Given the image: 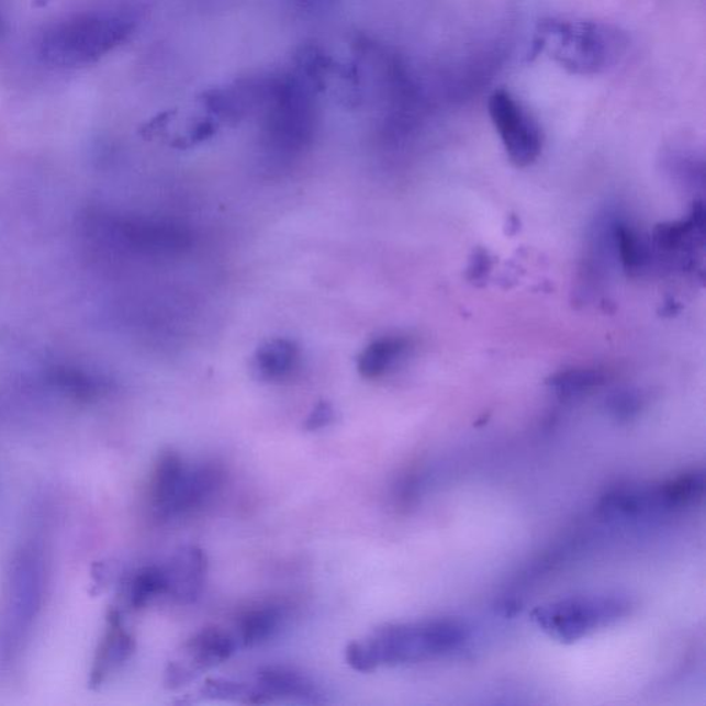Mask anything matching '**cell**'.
<instances>
[{"instance_id":"obj_1","label":"cell","mask_w":706,"mask_h":706,"mask_svg":"<svg viewBox=\"0 0 706 706\" xmlns=\"http://www.w3.org/2000/svg\"><path fill=\"white\" fill-rule=\"evenodd\" d=\"M627 46V36L610 24L548 19L537 26L533 54H547L571 74L597 75L616 66Z\"/></svg>"},{"instance_id":"obj_2","label":"cell","mask_w":706,"mask_h":706,"mask_svg":"<svg viewBox=\"0 0 706 706\" xmlns=\"http://www.w3.org/2000/svg\"><path fill=\"white\" fill-rule=\"evenodd\" d=\"M469 639L467 625L455 618H430L391 624L377 629L368 640L377 664H412L460 650Z\"/></svg>"},{"instance_id":"obj_3","label":"cell","mask_w":706,"mask_h":706,"mask_svg":"<svg viewBox=\"0 0 706 706\" xmlns=\"http://www.w3.org/2000/svg\"><path fill=\"white\" fill-rule=\"evenodd\" d=\"M133 29L126 15H83L46 32L41 53L54 66H86L121 45Z\"/></svg>"},{"instance_id":"obj_4","label":"cell","mask_w":706,"mask_h":706,"mask_svg":"<svg viewBox=\"0 0 706 706\" xmlns=\"http://www.w3.org/2000/svg\"><path fill=\"white\" fill-rule=\"evenodd\" d=\"M630 610L632 602L627 596H576L538 607L533 619L551 638L575 641L619 621Z\"/></svg>"},{"instance_id":"obj_5","label":"cell","mask_w":706,"mask_h":706,"mask_svg":"<svg viewBox=\"0 0 706 706\" xmlns=\"http://www.w3.org/2000/svg\"><path fill=\"white\" fill-rule=\"evenodd\" d=\"M489 113L509 160L517 167L535 164L542 150V133L527 108L508 90H495Z\"/></svg>"},{"instance_id":"obj_6","label":"cell","mask_w":706,"mask_h":706,"mask_svg":"<svg viewBox=\"0 0 706 706\" xmlns=\"http://www.w3.org/2000/svg\"><path fill=\"white\" fill-rule=\"evenodd\" d=\"M42 601V570L32 553L24 552L14 560L9 575L10 619L24 630L36 617Z\"/></svg>"},{"instance_id":"obj_7","label":"cell","mask_w":706,"mask_h":706,"mask_svg":"<svg viewBox=\"0 0 706 706\" xmlns=\"http://www.w3.org/2000/svg\"><path fill=\"white\" fill-rule=\"evenodd\" d=\"M256 683L247 704L272 703L274 698L316 703L315 683L304 673L288 666L262 668L257 673Z\"/></svg>"},{"instance_id":"obj_8","label":"cell","mask_w":706,"mask_h":706,"mask_svg":"<svg viewBox=\"0 0 706 706\" xmlns=\"http://www.w3.org/2000/svg\"><path fill=\"white\" fill-rule=\"evenodd\" d=\"M223 481V468L217 463L203 462L193 468L187 467L170 519L192 515L193 512L202 509L217 494Z\"/></svg>"},{"instance_id":"obj_9","label":"cell","mask_w":706,"mask_h":706,"mask_svg":"<svg viewBox=\"0 0 706 706\" xmlns=\"http://www.w3.org/2000/svg\"><path fill=\"white\" fill-rule=\"evenodd\" d=\"M136 650V640L123 625L122 614L115 608L108 614V629L97 651L90 683L100 686L112 671L117 670Z\"/></svg>"},{"instance_id":"obj_10","label":"cell","mask_w":706,"mask_h":706,"mask_svg":"<svg viewBox=\"0 0 706 706\" xmlns=\"http://www.w3.org/2000/svg\"><path fill=\"white\" fill-rule=\"evenodd\" d=\"M169 594L182 603L195 602L208 574V557L195 546L181 548L166 569Z\"/></svg>"},{"instance_id":"obj_11","label":"cell","mask_w":706,"mask_h":706,"mask_svg":"<svg viewBox=\"0 0 706 706\" xmlns=\"http://www.w3.org/2000/svg\"><path fill=\"white\" fill-rule=\"evenodd\" d=\"M186 471V462L176 451H164L156 460L149 482V501L159 519H170Z\"/></svg>"},{"instance_id":"obj_12","label":"cell","mask_w":706,"mask_h":706,"mask_svg":"<svg viewBox=\"0 0 706 706\" xmlns=\"http://www.w3.org/2000/svg\"><path fill=\"white\" fill-rule=\"evenodd\" d=\"M238 646L235 636L224 629H202L182 646L184 660L181 661L190 665L198 675H202L204 671L228 661Z\"/></svg>"},{"instance_id":"obj_13","label":"cell","mask_w":706,"mask_h":706,"mask_svg":"<svg viewBox=\"0 0 706 706\" xmlns=\"http://www.w3.org/2000/svg\"><path fill=\"white\" fill-rule=\"evenodd\" d=\"M410 341L406 337H384L370 344L358 360L359 373L368 380L380 377L395 368L407 354Z\"/></svg>"},{"instance_id":"obj_14","label":"cell","mask_w":706,"mask_h":706,"mask_svg":"<svg viewBox=\"0 0 706 706\" xmlns=\"http://www.w3.org/2000/svg\"><path fill=\"white\" fill-rule=\"evenodd\" d=\"M300 359L298 345L289 339H273L258 349L256 370L264 380L282 381L298 370Z\"/></svg>"},{"instance_id":"obj_15","label":"cell","mask_w":706,"mask_h":706,"mask_svg":"<svg viewBox=\"0 0 706 706\" xmlns=\"http://www.w3.org/2000/svg\"><path fill=\"white\" fill-rule=\"evenodd\" d=\"M283 621V613L274 606H261L246 612L238 621V645L256 647L266 643L278 632Z\"/></svg>"},{"instance_id":"obj_16","label":"cell","mask_w":706,"mask_h":706,"mask_svg":"<svg viewBox=\"0 0 706 706\" xmlns=\"http://www.w3.org/2000/svg\"><path fill=\"white\" fill-rule=\"evenodd\" d=\"M169 594V579L166 569L158 565H149L137 571L128 587V602L131 606L139 610L147 607L150 602L160 595Z\"/></svg>"},{"instance_id":"obj_17","label":"cell","mask_w":706,"mask_h":706,"mask_svg":"<svg viewBox=\"0 0 706 706\" xmlns=\"http://www.w3.org/2000/svg\"><path fill=\"white\" fill-rule=\"evenodd\" d=\"M605 376L595 369H570L560 371L549 380V385L562 396H576L603 384Z\"/></svg>"},{"instance_id":"obj_18","label":"cell","mask_w":706,"mask_h":706,"mask_svg":"<svg viewBox=\"0 0 706 706\" xmlns=\"http://www.w3.org/2000/svg\"><path fill=\"white\" fill-rule=\"evenodd\" d=\"M613 238L616 242L619 258L628 271L639 272L645 268L649 258H647L646 247L634 229H630L627 224L618 223L614 225Z\"/></svg>"},{"instance_id":"obj_19","label":"cell","mask_w":706,"mask_h":706,"mask_svg":"<svg viewBox=\"0 0 706 706\" xmlns=\"http://www.w3.org/2000/svg\"><path fill=\"white\" fill-rule=\"evenodd\" d=\"M53 381L79 399H91L99 395L104 384L90 374L77 369H57L53 373Z\"/></svg>"},{"instance_id":"obj_20","label":"cell","mask_w":706,"mask_h":706,"mask_svg":"<svg viewBox=\"0 0 706 706\" xmlns=\"http://www.w3.org/2000/svg\"><path fill=\"white\" fill-rule=\"evenodd\" d=\"M250 692L251 687H247L244 683L225 681V679H209L201 693L204 698L244 701L247 704Z\"/></svg>"},{"instance_id":"obj_21","label":"cell","mask_w":706,"mask_h":706,"mask_svg":"<svg viewBox=\"0 0 706 706\" xmlns=\"http://www.w3.org/2000/svg\"><path fill=\"white\" fill-rule=\"evenodd\" d=\"M345 661L352 670L363 673L373 672L379 668L373 651L368 641H352L345 649Z\"/></svg>"},{"instance_id":"obj_22","label":"cell","mask_w":706,"mask_h":706,"mask_svg":"<svg viewBox=\"0 0 706 706\" xmlns=\"http://www.w3.org/2000/svg\"><path fill=\"white\" fill-rule=\"evenodd\" d=\"M612 412L619 418L634 417L641 407V401L634 392H619L610 402Z\"/></svg>"},{"instance_id":"obj_23","label":"cell","mask_w":706,"mask_h":706,"mask_svg":"<svg viewBox=\"0 0 706 706\" xmlns=\"http://www.w3.org/2000/svg\"><path fill=\"white\" fill-rule=\"evenodd\" d=\"M334 408L330 403L321 402L316 404V407L312 410L309 418L305 419L304 428L306 430H320L322 428L328 427L334 422Z\"/></svg>"},{"instance_id":"obj_24","label":"cell","mask_w":706,"mask_h":706,"mask_svg":"<svg viewBox=\"0 0 706 706\" xmlns=\"http://www.w3.org/2000/svg\"><path fill=\"white\" fill-rule=\"evenodd\" d=\"M490 269H492V258H490L489 253L478 249L473 253L471 261H469L467 277L471 282H479V280L488 277Z\"/></svg>"},{"instance_id":"obj_25","label":"cell","mask_w":706,"mask_h":706,"mask_svg":"<svg viewBox=\"0 0 706 706\" xmlns=\"http://www.w3.org/2000/svg\"><path fill=\"white\" fill-rule=\"evenodd\" d=\"M0 30H2V20H0Z\"/></svg>"},{"instance_id":"obj_26","label":"cell","mask_w":706,"mask_h":706,"mask_svg":"<svg viewBox=\"0 0 706 706\" xmlns=\"http://www.w3.org/2000/svg\"><path fill=\"white\" fill-rule=\"evenodd\" d=\"M46 2H47V0H46Z\"/></svg>"}]
</instances>
